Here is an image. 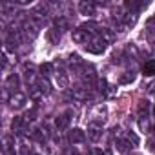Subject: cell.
I'll return each mask as SVG.
<instances>
[{
	"mask_svg": "<svg viewBox=\"0 0 155 155\" xmlns=\"http://www.w3.org/2000/svg\"><path fill=\"white\" fill-rule=\"evenodd\" d=\"M106 42L99 37V38H93L88 46H86V49L90 51V53H95V55H101V53H104V49H106Z\"/></svg>",
	"mask_w": 155,
	"mask_h": 155,
	"instance_id": "cell-1",
	"label": "cell"
},
{
	"mask_svg": "<svg viewBox=\"0 0 155 155\" xmlns=\"http://www.w3.org/2000/svg\"><path fill=\"white\" fill-rule=\"evenodd\" d=\"M22 35H24L26 38H35V37L38 35V26L29 18V20L24 22V26H22Z\"/></svg>",
	"mask_w": 155,
	"mask_h": 155,
	"instance_id": "cell-2",
	"label": "cell"
},
{
	"mask_svg": "<svg viewBox=\"0 0 155 155\" xmlns=\"http://www.w3.org/2000/svg\"><path fill=\"white\" fill-rule=\"evenodd\" d=\"M90 38H91V35H90L86 29H82V28L73 29V40H75L77 44H86V42L90 44V42H91Z\"/></svg>",
	"mask_w": 155,
	"mask_h": 155,
	"instance_id": "cell-3",
	"label": "cell"
},
{
	"mask_svg": "<svg viewBox=\"0 0 155 155\" xmlns=\"http://www.w3.org/2000/svg\"><path fill=\"white\" fill-rule=\"evenodd\" d=\"M22 42V31H15V33H9L8 35V40H6V48L8 49H17Z\"/></svg>",
	"mask_w": 155,
	"mask_h": 155,
	"instance_id": "cell-4",
	"label": "cell"
},
{
	"mask_svg": "<svg viewBox=\"0 0 155 155\" xmlns=\"http://www.w3.org/2000/svg\"><path fill=\"white\" fill-rule=\"evenodd\" d=\"M24 104H26V95H24V93L15 91V93L9 97V106H11V108L18 110V108H24Z\"/></svg>",
	"mask_w": 155,
	"mask_h": 155,
	"instance_id": "cell-5",
	"label": "cell"
},
{
	"mask_svg": "<svg viewBox=\"0 0 155 155\" xmlns=\"http://www.w3.org/2000/svg\"><path fill=\"white\" fill-rule=\"evenodd\" d=\"M84 140H86L84 130H81V128H73V130L69 131V142H71V144H81V142H84Z\"/></svg>",
	"mask_w": 155,
	"mask_h": 155,
	"instance_id": "cell-6",
	"label": "cell"
},
{
	"mask_svg": "<svg viewBox=\"0 0 155 155\" xmlns=\"http://www.w3.org/2000/svg\"><path fill=\"white\" fill-rule=\"evenodd\" d=\"M81 77H82V81H84V84H86L88 88L93 86L95 81H97V75H95V71H93L91 68H84L82 73H81Z\"/></svg>",
	"mask_w": 155,
	"mask_h": 155,
	"instance_id": "cell-7",
	"label": "cell"
},
{
	"mask_svg": "<svg viewBox=\"0 0 155 155\" xmlns=\"http://www.w3.org/2000/svg\"><path fill=\"white\" fill-rule=\"evenodd\" d=\"M71 97L75 99V101H79V102H84V101H88L91 95H90V88H75L73 91H71Z\"/></svg>",
	"mask_w": 155,
	"mask_h": 155,
	"instance_id": "cell-8",
	"label": "cell"
},
{
	"mask_svg": "<svg viewBox=\"0 0 155 155\" xmlns=\"http://www.w3.org/2000/svg\"><path fill=\"white\" fill-rule=\"evenodd\" d=\"M6 86H8L13 93H15V91H18V88H20V79H18V75H17V73H11V75L8 77Z\"/></svg>",
	"mask_w": 155,
	"mask_h": 155,
	"instance_id": "cell-9",
	"label": "cell"
},
{
	"mask_svg": "<svg viewBox=\"0 0 155 155\" xmlns=\"http://www.w3.org/2000/svg\"><path fill=\"white\" fill-rule=\"evenodd\" d=\"M4 153L6 155H17V151H15V139H13V135H6L4 137Z\"/></svg>",
	"mask_w": 155,
	"mask_h": 155,
	"instance_id": "cell-10",
	"label": "cell"
},
{
	"mask_svg": "<svg viewBox=\"0 0 155 155\" xmlns=\"http://www.w3.org/2000/svg\"><path fill=\"white\" fill-rule=\"evenodd\" d=\"M79 11L82 15H95V4L93 2H88V0H82V2L79 4Z\"/></svg>",
	"mask_w": 155,
	"mask_h": 155,
	"instance_id": "cell-11",
	"label": "cell"
},
{
	"mask_svg": "<svg viewBox=\"0 0 155 155\" xmlns=\"http://www.w3.org/2000/svg\"><path fill=\"white\" fill-rule=\"evenodd\" d=\"M55 82H57V86H58V88H68V84H69L68 73H66V71H62V69H58V71H57V75H55Z\"/></svg>",
	"mask_w": 155,
	"mask_h": 155,
	"instance_id": "cell-12",
	"label": "cell"
},
{
	"mask_svg": "<svg viewBox=\"0 0 155 155\" xmlns=\"http://www.w3.org/2000/svg\"><path fill=\"white\" fill-rule=\"evenodd\" d=\"M55 126H57V130H58V131L66 130V128L69 126V115H68V113H64V115H58V117L55 119Z\"/></svg>",
	"mask_w": 155,
	"mask_h": 155,
	"instance_id": "cell-13",
	"label": "cell"
},
{
	"mask_svg": "<svg viewBox=\"0 0 155 155\" xmlns=\"http://www.w3.org/2000/svg\"><path fill=\"white\" fill-rule=\"evenodd\" d=\"M24 128H26V119H24V117H15L13 122H11V130H13L15 133H22Z\"/></svg>",
	"mask_w": 155,
	"mask_h": 155,
	"instance_id": "cell-14",
	"label": "cell"
},
{
	"mask_svg": "<svg viewBox=\"0 0 155 155\" xmlns=\"http://www.w3.org/2000/svg\"><path fill=\"white\" fill-rule=\"evenodd\" d=\"M88 137H90V140L97 142V140L102 137V130H101V126H97V124H91V128L88 130Z\"/></svg>",
	"mask_w": 155,
	"mask_h": 155,
	"instance_id": "cell-15",
	"label": "cell"
},
{
	"mask_svg": "<svg viewBox=\"0 0 155 155\" xmlns=\"http://www.w3.org/2000/svg\"><path fill=\"white\" fill-rule=\"evenodd\" d=\"M55 29H58V31H66V29H69V20H68L66 17L58 15V17L55 18Z\"/></svg>",
	"mask_w": 155,
	"mask_h": 155,
	"instance_id": "cell-16",
	"label": "cell"
},
{
	"mask_svg": "<svg viewBox=\"0 0 155 155\" xmlns=\"http://www.w3.org/2000/svg\"><path fill=\"white\" fill-rule=\"evenodd\" d=\"M99 35H101V38H102L106 44H111V42H115V38H117V37H115V33H113L111 29H101V31H99Z\"/></svg>",
	"mask_w": 155,
	"mask_h": 155,
	"instance_id": "cell-17",
	"label": "cell"
},
{
	"mask_svg": "<svg viewBox=\"0 0 155 155\" xmlns=\"http://www.w3.org/2000/svg\"><path fill=\"white\" fill-rule=\"evenodd\" d=\"M44 97V91L35 84V86H29V99H33V101H40Z\"/></svg>",
	"mask_w": 155,
	"mask_h": 155,
	"instance_id": "cell-18",
	"label": "cell"
},
{
	"mask_svg": "<svg viewBox=\"0 0 155 155\" xmlns=\"http://www.w3.org/2000/svg\"><path fill=\"white\" fill-rule=\"evenodd\" d=\"M142 73H144L146 77H153V75H155V60H148V62H144V66H142Z\"/></svg>",
	"mask_w": 155,
	"mask_h": 155,
	"instance_id": "cell-19",
	"label": "cell"
},
{
	"mask_svg": "<svg viewBox=\"0 0 155 155\" xmlns=\"http://www.w3.org/2000/svg\"><path fill=\"white\" fill-rule=\"evenodd\" d=\"M68 62H69V66H71L73 69H81V68H82V64H84V62H82V58H81V55H77V53H75V55H71Z\"/></svg>",
	"mask_w": 155,
	"mask_h": 155,
	"instance_id": "cell-20",
	"label": "cell"
},
{
	"mask_svg": "<svg viewBox=\"0 0 155 155\" xmlns=\"http://www.w3.org/2000/svg\"><path fill=\"white\" fill-rule=\"evenodd\" d=\"M131 148H133V146H131L128 140H124V139H119V140H117V150H119L120 153H128Z\"/></svg>",
	"mask_w": 155,
	"mask_h": 155,
	"instance_id": "cell-21",
	"label": "cell"
},
{
	"mask_svg": "<svg viewBox=\"0 0 155 155\" xmlns=\"http://www.w3.org/2000/svg\"><path fill=\"white\" fill-rule=\"evenodd\" d=\"M48 40H49L51 44H58V40H60V31H58V29H49V31H48Z\"/></svg>",
	"mask_w": 155,
	"mask_h": 155,
	"instance_id": "cell-22",
	"label": "cell"
},
{
	"mask_svg": "<svg viewBox=\"0 0 155 155\" xmlns=\"http://www.w3.org/2000/svg\"><path fill=\"white\" fill-rule=\"evenodd\" d=\"M139 130L142 133L150 131V120H148V117H139Z\"/></svg>",
	"mask_w": 155,
	"mask_h": 155,
	"instance_id": "cell-23",
	"label": "cell"
},
{
	"mask_svg": "<svg viewBox=\"0 0 155 155\" xmlns=\"http://www.w3.org/2000/svg\"><path fill=\"white\" fill-rule=\"evenodd\" d=\"M31 135H33V139L38 140V142H44V140H46V133H44L42 128H35V130L31 131Z\"/></svg>",
	"mask_w": 155,
	"mask_h": 155,
	"instance_id": "cell-24",
	"label": "cell"
},
{
	"mask_svg": "<svg viewBox=\"0 0 155 155\" xmlns=\"http://www.w3.org/2000/svg\"><path fill=\"white\" fill-rule=\"evenodd\" d=\"M24 79H26V82H28L29 86H35V79H37V75H35V71H33V69H26Z\"/></svg>",
	"mask_w": 155,
	"mask_h": 155,
	"instance_id": "cell-25",
	"label": "cell"
},
{
	"mask_svg": "<svg viewBox=\"0 0 155 155\" xmlns=\"http://www.w3.org/2000/svg\"><path fill=\"white\" fill-rule=\"evenodd\" d=\"M40 73H42V77H46V79H48V77L53 73V64H49V62H44V64L40 66Z\"/></svg>",
	"mask_w": 155,
	"mask_h": 155,
	"instance_id": "cell-26",
	"label": "cell"
},
{
	"mask_svg": "<svg viewBox=\"0 0 155 155\" xmlns=\"http://www.w3.org/2000/svg\"><path fill=\"white\" fill-rule=\"evenodd\" d=\"M124 6H126V9H130V11L135 15V13H137V11H139V9L144 6V4H142V2H126Z\"/></svg>",
	"mask_w": 155,
	"mask_h": 155,
	"instance_id": "cell-27",
	"label": "cell"
},
{
	"mask_svg": "<svg viewBox=\"0 0 155 155\" xmlns=\"http://www.w3.org/2000/svg\"><path fill=\"white\" fill-rule=\"evenodd\" d=\"M146 31H148V35H150L151 38H155V17L146 22Z\"/></svg>",
	"mask_w": 155,
	"mask_h": 155,
	"instance_id": "cell-28",
	"label": "cell"
},
{
	"mask_svg": "<svg viewBox=\"0 0 155 155\" xmlns=\"http://www.w3.org/2000/svg\"><path fill=\"white\" fill-rule=\"evenodd\" d=\"M38 88L44 91V93H49L51 91V86H49V81L46 79V77H42V79H40V82H38Z\"/></svg>",
	"mask_w": 155,
	"mask_h": 155,
	"instance_id": "cell-29",
	"label": "cell"
},
{
	"mask_svg": "<svg viewBox=\"0 0 155 155\" xmlns=\"http://www.w3.org/2000/svg\"><path fill=\"white\" fill-rule=\"evenodd\" d=\"M126 140H128L131 146H137V144H139V137H137L133 131H128V135H126Z\"/></svg>",
	"mask_w": 155,
	"mask_h": 155,
	"instance_id": "cell-30",
	"label": "cell"
},
{
	"mask_svg": "<svg viewBox=\"0 0 155 155\" xmlns=\"http://www.w3.org/2000/svg\"><path fill=\"white\" fill-rule=\"evenodd\" d=\"M24 119H26V120H35V119H37V108L28 110V113L24 115Z\"/></svg>",
	"mask_w": 155,
	"mask_h": 155,
	"instance_id": "cell-31",
	"label": "cell"
},
{
	"mask_svg": "<svg viewBox=\"0 0 155 155\" xmlns=\"http://www.w3.org/2000/svg\"><path fill=\"white\" fill-rule=\"evenodd\" d=\"M133 79H135V73L131 71V73H128V75H124V77H122V79H120V82H131Z\"/></svg>",
	"mask_w": 155,
	"mask_h": 155,
	"instance_id": "cell-32",
	"label": "cell"
},
{
	"mask_svg": "<svg viewBox=\"0 0 155 155\" xmlns=\"http://www.w3.org/2000/svg\"><path fill=\"white\" fill-rule=\"evenodd\" d=\"M88 155H104V151H102V150H99V148H93Z\"/></svg>",
	"mask_w": 155,
	"mask_h": 155,
	"instance_id": "cell-33",
	"label": "cell"
},
{
	"mask_svg": "<svg viewBox=\"0 0 155 155\" xmlns=\"http://www.w3.org/2000/svg\"><path fill=\"white\" fill-rule=\"evenodd\" d=\"M150 93H151V95H155V82H153V84H150Z\"/></svg>",
	"mask_w": 155,
	"mask_h": 155,
	"instance_id": "cell-34",
	"label": "cell"
},
{
	"mask_svg": "<svg viewBox=\"0 0 155 155\" xmlns=\"http://www.w3.org/2000/svg\"><path fill=\"white\" fill-rule=\"evenodd\" d=\"M69 155H79V151H77V150H71V153Z\"/></svg>",
	"mask_w": 155,
	"mask_h": 155,
	"instance_id": "cell-35",
	"label": "cell"
},
{
	"mask_svg": "<svg viewBox=\"0 0 155 155\" xmlns=\"http://www.w3.org/2000/svg\"><path fill=\"white\" fill-rule=\"evenodd\" d=\"M104 155H113V153H111V150H106V151H104Z\"/></svg>",
	"mask_w": 155,
	"mask_h": 155,
	"instance_id": "cell-36",
	"label": "cell"
},
{
	"mask_svg": "<svg viewBox=\"0 0 155 155\" xmlns=\"http://www.w3.org/2000/svg\"><path fill=\"white\" fill-rule=\"evenodd\" d=\"M153 117H155V106H153Z\"/></svg>",
	"mask_w": 155,
	"mask_h": 155,
	"instance_id": "cell-37",
	"label": "cell"
}]
</instances>
